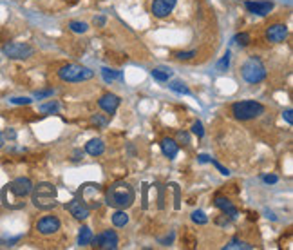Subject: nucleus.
<instances>
[{"instance_id":"obj_2","label":"nucleus","mask_w":293,"mask_h":250,"mask_svg":"<svg viewBox=\"0 0 293 250\" xmlns=\"http://www.w3.org/2000/svg\"><path fill=\"white\" fill-rule=\"evenodd\" d=\"M31 201L40 210H51L56 207V187L49 181H42L31 190Z\"/></svg>"},{"instance_id":"obj_34","label":"nucleus","mask_w":293,"mask_h":250,"mask_svg":"<svg viewBox=\"0 0 293 250\" xmlns=\"http://www.w3.org/2000/svg\"><path fill=\"white\" fill-rule=\"evenodd\" d=\"M263 181L264 183H268V185H275L279 181V178L275 174H266V176H263Z\"/></svg>"},{"instance_id":"obj_12","label":"nucleus","mask_w":293,"mask_h":250,"mask_svg":"<svg viewBox=\"0 0 293 250\" xmlns=\"http://www.w3.org/2000/svg\"><path fill=\"white\" fill-rule=\"evenodd\" d=\"M67 210L71 212V216L75 218V220H87L91 216V209L89 205L85 203L84 200H73L71 203H67Z\"/></svg>"},{"instance_id":"obj_36","label":"nucleus","mask_w":293,"mask_h":250,"mask_svg":"<svg viewBox=\"0 0 293 250\" xmlns=\"http://www.w3.org/2000/svg\"><path fill=\"white\" fill-rule=\"evenodd\" d=\"M47 96H53V91L47 89V91H40V93H35V98L42 100V98H47Z\"/></svg>"},{"instance_id":"obj_30","label":"nucleus","mask_w":293,"mask_h":250,"mask_svg":"<svg viewBox=\"0 0 293 250\" xmlns=\"http://www.w3.org/2000/svg\"><path fill=\"white\" fill-rule=\"evenodd\" d=\"M192 132H194L197 138H203V136H204L203 124H201V122H194V124H192Z\"/></svg>"},{"instance_id":"obj_38","label":"nucleus","mask_w":293,"mask_h":250,"mask_svg":"<svg viewBox=\"0 0 293 250\" xmlns=\"http://www.w3.org/2000/svg\"><path fill=\"white\" fill-rule=\"evenodd\" d=\"M105 22H107V20H105V16H95V24L99 25V27H103Z\"/></svg>"},{"instance_id":"obj_10","label":"nucleus","mask_w":293,"mask_h":250,"mask_svg":"<svg viewBox=\"0 0 293 250\" xmlns=\"http://www.w3.org/2000/svg\"><path fill=\"white\" fill-rule=\"evenodd\" d=\"M288 38V25L286 24H272L266 29V40L272 44H281Z\"/></svg>"},{"instance_id":"obj_24","label":"nucleus","mask_w":293,"mask_h":250,"mask_svg":"<svg viewBox=\"0 0 293 250\" xmlns=\"http://www.w3.org/2000/svg\"><path fill=\"white\" fill-rule=\"evenodd\" d=\"M169 87H170V91H174L178 95H190V89L183 82H172V84H169Z\"/></svg>"},{"instance_id":"obj_9","label":"nucleus","mask_w":293,"mask_h":250,"mask_svg":"<svg viewBox=\"0 0 293 250\" xmlns=\"http://www.w3.org/2000/svg\"><path fill=\"white\" fill-rule=\"evenodd\" d=\"M60 220L56 218V216H44L42 220H38V223H36V230H38L42 236H51V234H56L60 230Z\"/></svg>"},{"instance_id":"obj_37","label":"nucleus","mask_w":293,"mask_h":250,"mask_svg":"<svg viewBox=\"0 0 293 250\" xmlns=\"http://www.w3.org/2000/svg\"><path fill=\"white\" fill-rule=\"evenodd\" d=\"M292 115H293V111H292V109H286V111L283 113V118H284L286 122H288L290 125L293 124V116H292Z\"/></svg>"},{"instance_id":"obj_1","label":"nucleus","mask_w":293,"mask_h":250,"mask_svg":"<svg viewBox=\"0 0 293 250\" xmlns=\"http://www.w3.org/2000/svg\"><path fill=\"white\" fill-rule=\"evenodd\" d=\"M134 200L136 192L127 181H116L105 190V203L114 209H129Z\"/></svg>"},{"instance_id":"obj_23","label":"nucleus","mask_w":293,"mask_h":250,"mask_svg":"<svg viewBox=\"0 0 293 250\" xmlns=\"http://www.w3.org/2000/svg\"><path fill=\"white\" fill-rule=\"evenodd\" d=\"M234 249L252 250V249H254V245H250V243H244V241H239V240H232L228 245H224V250H234Z\"/></svg>"},{"instance_id":"obj_35","label":"nucleus","mask_w":293,"mask_h":250,"mask_svg":"<svg viewBox=\"0 0 293 250\" xmlns=\"http://www.w3.org/2000/svg\"><path fill=\"white\" fill-rule=\"evenodd\" d=\"M178 141H181L183 145H187V143H190L189 134H187V132H183V130H179V132H178Z\"/></svg>"},{"instance_id":"obj_20","label":"nucleus","mask_w":293,"mask_h":250,"mask_svg":"<svg viewBox=\"0 0 293 250\" xmlns=\"http://www.w3.org/2000/svg\"><path fill=\"white\" fill-rule=\"evenodd\" d=\"M129 223V216H127V212H125L123 209L116 210L114 214H112V225L118 227V229H121V227H125Z\"/></svg>"},{"instance_id":"obj_27","label":"nucleus","mask_w":293,"mask_h":250,"mask_svg":"<svg viewBox=\"0 0 293 250\" xmlns=\"http://www.w3.org/2000/svg\"><path fill=\"white\" fill-rule=\"evenodd\" d=\"M234 42L237 45H241V47H246V45L252 42V36H250L248 33H239V35L234 36Z\"/></svg>"},{"instance_id":"obj_40","label":"nucleus","mask_w":293,"mask_h":250,"mask_svg":"<svg viewBox=\"0 0 293 250\" xmlns=\"http://www.w3.org/2000/svg\"><path fill=\"white\" fill-rule=\"evenodd\" d=\"M210 160H212V158H210L208 154H199V161H201V163H208Z\"/></svg>"},{"instance_id":"obj_13","label":"nucleus","mask_w":293,"mask_h":250,"mask_svg":"<svg viewBox=\"0 0 293 250\" xmlns=\"http://www.w3.org/2000/svg\"><path fill=\"white\" fill-rule=\"evenodd\" d=\"M9 190H11V194L16 196V198H25V196L31 194L33 183H31L29 178H16L9 185Z\"/></svg>"},{"instance_id":"obj_32","label":"nucleus","mask_w":293,"mask_h":250,"mask_svg":"<svg viewBox=\"0 0 293 250\" xmlns=\"http://www.w3.org/2000/svg\"><path fill=\"white\" fill-rule=\"evenodd\" d=\"M91 122H93L96 127H105V125H107V118H103L101 115H95L91 118Z\"/></svg>"},{"instance_id":"obj_14","label":"nucleus","mask_w":293,"mask_h":250,"mask_svg":"<svg viewBox=\"0 0 293 250\" xmlns=\"http://www.w3.org/2000/svg\"><path fill=\"white\" fill-rule=\"evenodd\" d=\"M119 104H121V98L118 95H112V93H107V95H103L98 100V105L107 115H114L116 111H118Z\"/></svg>"},{"instance_id":"obj_21","label":"nucleus","mask_w":293,"mask_h":250,"mask_svg":"<svg viewBox=\"0 0 293 250\" xmlns=\"http://www.w3.org/2000/svg\"><path fill=\"white\" fill-rule=\"evenodd\" d=\"M152 78L158 82H169V78L172 76V71L170 69H163V67H159V69H152Z\"/></svg>"},{"instance_id":"obj_16","label":"nucleus","mask_w":293,"mask_h":250,"mask_svg":"<svg viewBox=\"0 0 293 250\" xmlns=\"http://www.w3.org/2000/svg\"><path fill=\"white\" fill-rule=\"evenodd\" d=\"M161 152H163L169 160H174L179 152L178 141L172 140V138H163V140H161Z\"/></svg>"},{"instance_id":"obj_6","label":"nucleus","mask_w":293,"mask_h":250,"mask_svg":"<svg viewBox=\"0 0 293 250\" xmlns=\"http://www.w3.org/2000/svg\"><path fill=\"white\" fill-rule=\"evenodd\" d=\"M2 51L11 60H27L29 56L35 55V49L29 44H24V42H7L2 47Z\"/></svg>"},{"instance_id":"obj_33","label":"nucleus","mask_w":293,"mask_h":250,"mask_svg":"<svg viewBox=\"0 0 293 250\" xmlns=\"http://www.w3.org/2000/svg\"><path fill=\"white\" fill-rule=\"evenodd\" d=\"M210 163H214V167H215V169H217L219 172H221V174H223V176H228V174H230V170L226 169V167H223V165H221V163H219V161H215V160H210Z\"/></svg>"},{"instance_id":"obj_26","label":"nucleus","mask_w":293,"mask_h":250,"mask_svg":"<svg viewBox=\"0 0 293 250\" xmlns=\"http://www.w3.org/2000/svg\"><path fill=\"white\" fill-rule=\"evenodd\" d=\"M69 29H71V31H75V33H87V29H89V25L85 24V22L73 20V22H69Z\"/></svg>"},{"instance_id":"obj_18","label":"nucleus","mask_w":293,"mask_h":250,"mask_svg":"<svg viewBox=\"0 0 293 250\" xmlns=\"http://www.w3.org/2000/svg\"><path fill=\"white\" fill-rule=\"evenodd\" d=\"M93 230L89 229V227H82L78 232V245L80 247H89L91 241H93Z\"/></svg>"},{"instance_id":"obj_7","label":"nucleus","mask_w":293,"mask_h":250,"mask_svg":"<svg viewBox=\"0 0 293 250\" xmlns=\"http://www.w3.org/2000/svg\"><path fill=\"white\" fill-rule=\"evenodd\" d=\"M118 243H119L118 234L110 229L99 232V234L96 236V238H93V241H91V245L99 250H116L118 249Z\"/></svg>"},{"instance_id":"obj_17","label":"nucleus","mask_w":293,"mask_h":250,"mask_svg":"<svg viewBox=\"0 0 293 250\" xmlns=\"http://www.w3.org/2000/svg\"><path fill=\"white\" fill-rule=\"evenodd\" d=\"M85 152L91 156H101L105 152V143L99 138H93L85 143Z\"/></svg>"},{"instance_id":"obj_31","label":"nucleus","mask_w":293,"mask_h":250,"mask_svg":"<svg viewBox=\"0 0 293 250\" xmlns=\"http://www.w3.org/2000/svg\"><path fill=\"white\" fill-rule=\"evenodd\" d=\"M11 104H15V105H29L31 102V98H25V96H15V98H11Z\"/></svg>"},{"instance_id":"obj_4","label":"nucleus","mask_w":293,"mask_h":250,"mask_svg":"<svg viewBox=\"0 0 293 250\" xmlns=\"http://www.w3.org/2000/svg\"><path fill=\"white\" fill-rule=\"evenodd\" d=\"M264 105L261 102L255 100H243V102H235L232 105V115H234L235 120L241 122H248L259 118L261 115H264Z\"/></svg>"},{"instance_id":"obj_25","label":"nucleus","mask_w":293,"mask_h":250,"mask_svg":"<svg viewBox=\"0 0 293 250\" xmlns=\"http://www.w3.org/2000/svg\"><path fill=\"white\" fill-rule=\"evenodd\" d=\"M192 221L197 223V225H206V223H208V218H206V214H204L203 210H194V212H192Z\"/></svg>"},{"instance_id":"obj_29","label":"nucleus","mask_w":293,"mask_h":250,"mask_svg":"<svg viewBox=\"0 0 293 250\" xmlns=\"http://www.w3.org/2000/svg\"><path fill=\"white\" fill-rule=\"evenodd\" d=\"M194 56H197V51H179V53H176L178 60H192Z\"/></svg>"},{"instance_id":"obj_8","label":"nucleus","mask_w":293,"mask_h":250,"mask_svg":"<svg viewBox=\"0 0 293 250\" xmlns=\"http://www.w3.org/2000/svg\"><path fill=\"white\" fill-rule=\"evenodd\" d=\"M244 7H246V11L252 13V15L266 16L274 9V2H272V0H246V2H244Z\"/></svg>"},{"instance_id":"obj_5","label":"nucleus","mask_w":293,"mask_h":250,"mask_svg":"<svg viewBox=\"0 0 293 250\" xmlns=\"http://www.w3.org/2000/svg\"><path fill=\"white\" fill-rule=\"evenodd\" d=\"M241 76L244 78V82L248 84H261L266 78V67L261 62V58L257 56H250L248 60L241 65Z\"/></svg>"},{"instance_id":"obj_22","label":"nucleus","mask_w":293,"mask_h":250,"mask_svg":"<svg viewBox=\"0 0 293 250\" xmlns=\"http://www.w3.org/2000/svg\"><path fill=\"white\" fill-rule=\"evenodd\" d=\"M60 105L56 100H49L47 104H42L40 105V113H44V115H55V113H58Z\"/></svg>"},{"instance_id":"obj_11","label":"nucleus","mask_w":293,"mask_h":250,"mask_svg":"<svg viewBox=\"0 0 293 250\" xmlns=\"http://www.w3.org/2000/svg\"><path fill=\"white\" fill-rule=\"evenodd\" d=\"M176 4H178V0H154L150 11H152V15L156 18H165L174 11Z\"/></svg>"},{"instance_id":"obj_19","label":"nucleus","mask_w":293,"mask_h":250,"mask_svg":"<svg viewBox=\"0 0 293 250\" xmlns=\"http://www.w3.org/2000/svg\"><path fill=\"white\" fill-rule=\"evenodd\" d=\"M101 76H103V80L107 82V84H112L114 80H123L121 71L109 69V67H103V69H101Z\"/></svg>"},{"instance_id":"obj_41","label":"nucleus","mask_w":293,"mask_h":250,"mask_svg":"<svg viewBox=\"0 0 293 250\" xmlns=\"http://www.w3.org/2000/svg\"><path fill=\"white\" fill-rule=\"evenodd\" d=\"M4 143H5V136L2 134V132H0V149L4 147Z\"/></svg>"},{"instance_id":"obj_15","label":"nucleus","mask_w":293,"mask_h":250,"mask_svg":"<svg viewBox=\"0 0 293 250\" xmlns=\"http://www.w3.org/2000/svg\"><path fill=\"white\" fill-rule=\"evenodd\" d=\"M214 205L217 207V209L221 210V212H224V214H226V216H230L232 220H234V218H237V216H239L237 207H235L234 203H232V201H230V200H226V198H223V196H217V198H215V200H214Z\"/></svg>"},{"instance_id":"obj_28","label":"nucleus","mask_w":293,"mask_h":250,"mask_svg":"<svg viewBox=\"0 0 293 250\" xmlns=\"http://www.w3.org/2000/svg\"><path fill=\"white\" fill-rule=\"evenodd\" d=\"M215 67H217V71H221V73L228 69V67H230V51H226V53H224L223 58L217 62V65H215Z\"/></svg>"},{"instance_id":"obj_3","label":"nucleus","mask_w":293,"mask_h":250,"mask_svg":"<svg viewBox=\"0 0 293 250\" xmlns=\"http://www.w3.org/2000/svg\"><path fill=\"white\" fill-rule=\"evenodd\" d=\"M95 76V71L80 64H67L58 69V78L62 82H69V84H82L87 82Z\"/></svg>"},{"instance_id":"obj_39","label":"nucleus","mask_w":293,"mask_h":250,"mask_svg":"<svg viewBox=\"0 0 293 250\" xmlns=\"http://www.w3.org/2000/svg\"><path fill=\"white\" fill-rule=\"evenodd\" d=\"M4 136H5V138H9V140H15V138H16V132L13 129H7V130H5Z\"/></svg>"}]
</instances>
